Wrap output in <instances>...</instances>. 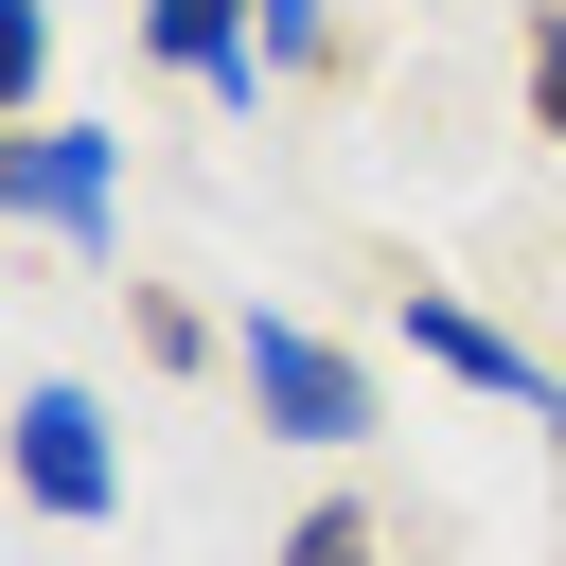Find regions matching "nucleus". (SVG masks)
Here are the masks:
<instances>
[{
	"label": "nucleus",
	"mask_w": 566,
	"mask_h": 566,
	"mask_svg": "<svg viewBox=\"0 0 566 566\" xmlns=\"http://www.w3.org/2000/svg\"><path fill=\"white\" fill-rule=\"evenodd\" d=\"M0 460H18V495H35L53 531H106V513H124V424H106L88 371H35V389L0 407Z\"/></svg>",
	"instance_id": "f257e3e1"
},
{
	"label": "nucleus",
	"mask_w": 566,
	"mask_h": 566,
	"mask_svg": "<svg viewBox=\"0 0 566 566\" xmlns=\"http://www.w3.org/2000/svg\"><path fill=\"white\" fill-rule=\"evenodd\" d=\"M230 371H248V407H265L283 442H371V371H354L318 318H248V336H230Z\"/></svg>",
	"instance_id": "f03ea898"
},
{
	"label": "nucleus",
	"mask_w": 566,
	"mask_h": 566,
	"mask_svg": "<svg viewBox=\"0 0 566 566\" xmlns=\"http://www.w3.org/2000/svg\"><path fill=\"white\" fill-rule=\"evenodd\" d=\"M35 230L88 248V265L124 248V124H53V106H35Z\"/></svg>",
	"instance_id": "7ed1b4c3"
},
{
	"label": "nucleus",
	"mask_w": 566,
	"mask_h": 566,
	"mask_svg": "<svg viewBox=\"0 0 566 566\" xmlns=\"http://www.w3.org/2000/svg\"><path fill=\"white\" fill-rule=\"evenodd\" d=\"M407 354H424V371H460V389H495V407H566V389H548V354H531V336H495L460 283H407Z\"/></svg>",
	"instance_id": "20e7f679"
},
{
	"label": "nucleus",
	"mask_w": 566,
	"mask_h": 566,
	"mask_svg": "<svg viewBox=\"0 0 566 566\" xmlns=\"http://www.w3.org/2000/svg\"><path fill=\"white\" fill-rule=\"evenodd\" d=\"M142 53L159 71H195L212 106H265L283 71H265V35H248V0H142Z\"/></svg>",
	"instance_id": "39448f33"
},
{
	"label": "nucleus",
	"mask_w": 566,
	"mask_h": 566,
	"mask_svg": "<svg viewBox=\"0 0 566 566\" xmlns=\"http://www.w3.org/2000/svg\"><path fill=\"white\" fill-rule=\"evenodd\" d=\"M248 35H265V71H336V0H248Z\"/></svg>",
	"instance_id": "423d86ee"
},
{
	"label": "nucleus",
	"mask_w": 566,
	"mask_h": 566,
	"mask_svg": "<svg viewBox=\"0 0 566 566\" xmlns=\"http://www.w3.org/2000/svg\"><path fill=\"white\" fill-rule=\"evenodd\" d=\"M371 548H389V531H371V495H318V513L283 531V566H371Z\"/></svg>",
	"instance_id": "0eeeda50"
},
{
	"label": "nucleus",
	"mask_w": 566,
	"mask_h": 566,
	"mask_svg": "<svg viewBox=\"0 0 566 566\" xmlns=\"http://www.w3.org/2000/svg\"><path fill=\"white\" fill-rule=\"evenodd\" d=\"M513 88H531V124L566 142V0H531V35H513Z\"/></svg>",
	"instance_id": "6e6552de"
},
{
	"label": "nucleus",
	"mask_w": 566,
	"mask_h": 566,
	"mask_svg": "<svg viewBox=\"0 0 566 566\" xmlns=\"http://www.w3.org/2000/svg\"><path fill=\"white\" fill-rule=\"evenodd\" d=\"M35 71H53V0H0V124H35Z\"/></svg>",
	"instance_id": "1a4fd4ad"
},
{
	"label": "nucleus",
	"mask_w": 566,
	"mask_h": 566,
	"mask_svg": "<svg viewBox=\"0 0 566 566\" xmlns=\"http://www.w3.org/2000/svg\"><path fill=\"white\" fill-rule=\"evenodd\" d=\"M142 354H159V371H195V354H212V318H195L177 283H142Z\"/></svg>",
	"instance_id": "9d476101"
},
{
	"label": "nucleus",
	"mask_w": 566,
	"mask_h": 566,
	"mask_svg": "<svg viewBox=\"0 0 566 566\" xmlns=\"http://www.w3.org/2000/svg\"><path fill=\"white\" fill-rule=\"evenodd\" d=\"M531 424H548V478H566V407H531Z\"/></svg>",
	"instance_id": "9b49d317"
}]
</instances>
